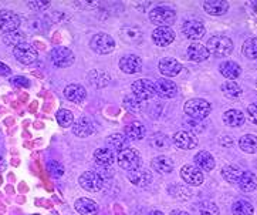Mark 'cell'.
Returning <instances> with one entry per match:
<instances>
[{
	"instance_id": "27",
	"label": "cell",
	"mask_w": 257,
	"mask_h": 215,
	"mask_svg": "<svg viewBox=\"0 0 257 215\" xmlns=\"http://www.w3.org/2000/svg\"><path fill=\"white\" fill-rule=\"evenodd\" d=\"M195 164L200 170H205V171H212L215 168V158L210 153L207 151H199L196 156H195Z\"/></svg>"
},
{
	"instance_id": "43",
	"label": "cell",
	"mask_w": 257,
	"mask_h": 215,
	"mask_svg": "<svg viewBox=\"0 0 257 215\" xmlns=\"http://www.w3.org/2000/svg\"><path fill=\"white\" fill-rule=\"evenodd\" d=\"M92 76H95V79H90L92 86L95 87H105L109 83V76L107 73H101V71H91Z\"/></svg>"
},
{
	"instance_id": "21",
	"label": "cell",
	"mask_w": 257,
	"mask_h": 215,
	"mask_svg": "<svg viewBox=\"0 0 257 215\" xmlns=\"http://www.w3.org/2000/svg\"><path fill=\"white\" fill-rule=\"evenodd\" d=\"M203 9L207 15L212 16H222L229 10V3L224 0H207L203 3Z\"/></svg>"
},
{
	"instance_id": "30",
	"label": "cell",
	"mask_w": 257,
	"mask_h": 215,
	"mask_svg": "<svg viewBox=\"0 0 257 215\" xmlns=\"http://www.w3.org/2000/svg\"><path fill=\"white\" fill-rule=\"evenodd\" d=\"M94 160L98 166L109 167L115 161V157L109 149H98L94 153Z\"/></svg>"
},
{
	"instance_id": "10",
	"label": "cell",
	"mask_w": 257,
	"mask_h": 215,
	"mask_svg": "<svg viewBox=\"0 0 257 215\" xmlns=\"http://www.w3.org/2000/svg\"><path fill=\"white\" fill-rule=\"evenodd\" d=\"M133 93L135 97H138V99L142 100V101L151 100L155 94H157L155 83H152V82L147 80V79L137 80V82L133 84Z\"/></svg>"
},
{
	"instance_id": "41",
	"label": "cell",
	"mask_w": 257,
	"mask_h": 215,
	"mask_svg": "<svg viewBox=\"0 0 257 215\" xmlns=\"http://www.w3.org/2000/svg\"><path fill=\"white\" fill-rule=\"evenodd\" d=\"M198 212L199 215H219V207L212 201H203L200 202L198 207Z\"/></svg>"
},
{
	"instance_id": "24",
	"label": "cell",
	"mask_w": 257,
	"mask_h": 215,
	"mask_svg": "<svg viewBox=\"0 0 257 215\" xmlns=\"http://www.w3.org/2000/svg\"><path fill=\"white\" fill-rule=\"evenodd\" d=\"M77 212L81 215H97L98 214V205L95 201L90 198H78L74 204Z\"/></svg>"
},
{
	"instance_id": "22",
	"label": "cell",
	"mask_w": 257,
	"mask_h": 215,
	"mask_svg": "<svg viewBox=\"0 0 257 215\" xmlns=\"http://www.w3.org/2000/svg\"><path fill=\"white\" fill-rule=\"evenodd\" d=\"M236 184L241 191H246V192L254 191L257 188L256 174L251 173V171H241L240 177H239Z\"/></svg>"
},
{
	"instance_id": "3",
	"label": "cell",
	"mask_w": 257,
	"mask_h": 215,
	"mask_svg": "<svg viewBox=\"0 0 257 215\" xmlns=\"http://www.w3.org/2000/svg\"><path fill=\"white\" fill-rule=\"evenodd\" d=\"M150 20L158 27H169L176 20V13L174 9L166 6H158L150 12Z\"/></svg>"
},
{
	"instance_id": "46",
	"label": "cell",
	"mask_w": 257,
	"mask_h": 215,
	"mask_svg": "<svg viewBox=\"0 0 257 215\" xmlns=\"http://www.w3.org/2000/svg\"><path fill=\"white\" fill-rule=\"evenodd\" d=\"M23 39H25V34H22V32H15V33H9L5 36L6 43L12 46H17L19 43L23 42Z\"/></svg>"
},
{
	"instance_id": "37",
	"label": "cell",
	"mask_w": 257,
	"mask_h": 215,
	"mask_svg": "<svg viewBox=\"0 0 257 215\" xmlns=\"http://www.w3.org/2000/svg\"><path fill=\"white\" fill-rule=\"evenodd\" d=\"M241 170L237 166H226L222 170V177L230 184H236L239 177H240Z\"/></svg>"
},
{
	"instance_id": "12",
	"label": "cell",
	"mask_w": 257,
	"mask_h": 215,
	"mask_svg": "<svg viewBox=\"0 0 257 215\" xmlns=\"http://www.w3.org/2000/svg\"><path fill=\"white\" fill-rule=\"evenodd\" d=\"M172 140L175 146L181 150H192L198 147V137L191 131H178Z\"/></svg>"
},
{
	"instance_id": "34",
	"label": "cell",
	"mask_w": 257,
	"mask_h": 215,
	"mask_svg": "<svg viewBox=\"0 0 257 215\" xmlns=\"http://www.w3.org/2000/svg\"><path fill=\"white\" fill-rule=\"evenodd\" d=\"M233 215H253L254 207L247 199H237L232 205Z\"/></svg>"
},
{
	"instance_id": "55",
	"label": "cell",
	"mask_w": 257,
	"mask_h": 215,
	"mask_svg": "<svg viewBox=\"0 0 257 215\" xmlns=\"http://www.w3.org/2000/svg\"><path fill=\"white\" fill-rule=\"evenodd\" d=\"M256 87H257V80H256Z\"/></svg>"
},
{
	"instance_id": "48",
	"label": "cell",
	"mask_w": 257,
	"mask_h": 215,
	"mask_svg": "<svg viewBox=\"0 0 257 215\" xmlns=\"http://www.w3.org/2000/svg\"><path fill=\"white\" fill-rule=\"evenodd\" d=\"M29 8L32 10H46L47 8H50V2H43V0H36V2H29L27 3Z\"/></svg>"
},
{
	"instance_id": "39",
	"label": "cell",
	"mask_w": 257,
	"mask_h": 215,
	"mask_svg": "<svg viewBox=\"0 0 257 215\" xmlns=\"http://www.w3.org/2000/svg\"><path fill=\"white\" fill-rule=\"evenodd\" d=\"M169 192L171 195L176 199H181V201H186L192 197V191L183 185H175V187H171L169 188Z\"/></svg>"
},
{
	"instance_id": "18",
	"label": "cell",
	"mask_w": 257,
	"mask_h": 215,
	"mask_svg": "<svg viewBox=\"0 0 257 215\" xmlns=\"http://www.w3.org/2000/svg\"><path fill=\"white\" fill-rule=\"evenodd\" d=\"M94 131V123L88 117H80L73 124V132L80 138H85Z\"/></svg>"
},
{
	"instance_id": "47",
	"label": "cell",
	"mask_w": 257,
	"mask_h": 215,
	"mask_svg": "<svg viewBox=\"0 0 257 215\" xmlns=\"http://www.w3.org/2000/svg\"><path fill=\"white\" fill-rule=\"evenodd\" d=\"M10 82H12L13 86H16V87H19V89H29V87H30V82H29V79H26V77H23V76L13 77Z\"/></svg>"
},
{
	"instance_id": "52",
	"label": "cell",
	"mask_w": 257,
	"mask_h": 215,
	"mask_svg": "<svg viewBox=\"0 0 257 215\" xmlns=\"http://www.w3.org/2000/svg\"><path fill=\"white\" fill-rule=\"evenodd\" d=\"M171 215H191L188 214L186 211H181V209H175V211H172V214Z\"/></svg>"
},
{
	"instance_id": "38",
	"label": "cell",
	"mask_w": 257,
	"mask_h": 215,
	"mask_svg": "<svg viewBox=\"0 0 257 215\" xmlns=\"http://www.w3.org/2000/svg\"><path fill=\"white\" fill-rule=\"evenodd\" d=\"M241 51L250 60L257 58V37H250V39H247L246 42L243 43Z\"/></svg>"
},
{
	"instance_id": "4",
	"label": "cell",
	"mask_w": 257,
	"mask_h": 215,
	"mask_svg": "<svg viewBox=\"0 0 257 215\" xmlns=\"http://www.w3.org/2000/svg\"><path fill=\"white\" fill-rule=\"evenodd\" d=\"M116 161H118V166L121 167L122 170H126V171H130V173L138 170V168H141L142 164L140 153L133 149H125L122 150L121 153H118Z\"/></svg>"
},
{
	"instance_id": "1",
	"label": "cell",
	"mask_w": 257,
	"mask_h": 215,
	"mask_svg": "<svg viewBox=\"0 0 257 215\" xmlns=\"http://www.w3.org/2000/svg\"><path fill=\"white\" fill-rule=\"evenodd\" d=\"M206 49L209 54H213L216 57H227L232 54L233 42L224 36H213L207 40Z\"/></svg>"
},
{
	"instance_id": "7",
	"label": "cell",
	"mask_w": 257,
	"mask_h": 215,
	"mask_svg": "<svg viewBox=\"0 0 257 215\" xmlns=\"http://www.w3.org/2000/svg\"><path fill=\"white\" fill-rule=\"evenodd\" d=\"M20 27V17L12 10H0V30L5 34L15 33Z\"/></svg>"
},
{
	"instance_id": "15",
	"label": "cell",
	"mask_w": 257,
	"mask_h": 215,
	"mask_svg": "<svg viewBox=\"0 0 257 215\" xmlns=\"http://www.w3.org/2000/svg\"><path fill=\"white\" fill-rule=\"evenodd\" d=\"M119 68L126 73V75H135V73H140L142 68V61L141 58L135 54H128L124 56L119 60Z\"/></svg>"
},
{
	"instance_id": "49",
	"label": "cell",
	"mask_w": 257,
	"mask_h": 215,
	"mask_svg": "<svg viewBox=\"0 0 257 215\" xmlns=\"http://www.w3.org/2000/svg\"><path fill=\"white\" fill-rule=\"evenodd\" d=\"M247 116H249L251 123L257 124V101L253 103V104H250L249 107H247Z\"/></svg>"
},
{
	"instance_id": "32",
	"label": "cell",
	"mask_w": 257,
	"mask_h": 215,
	"mask_svg": "<svg viewBox=\"0 0 257 215\" xmlns=\"http://www.w3.org/2000/svg\"><path fill=\"white\" fill-rule=\"evenodd\" d=\"M121 37L124 39L126 43H134V44H138L142 40V32L138 27H134V26H126L121 30Z\"/></svg>"
},
{
	"instance_id": "8",
	"label": "cell",
	"mask_w": 257,
	"mask_h": 215,
	"mask_svg": "<svg viewBox=\"0 0 257 215\" xmlns=\"http://www.w3.org/2000/svg\"><path fill=\"white\" fill-rule=\"evenodd\" d=\"M50 57L53 64L57 67H70L73 63H74V53L67 47H63V46H58V47H54V49L50 51Z\"/></svg>"
},
{
	"instance_id": "25",
	"label": "cell",
	"mask_w": 257,
	"mask_h": 215,
	"mask_svg": "<svg viewBox=\"0 0 257 215\" xmlns=\"http://www.w3.org/2000/svg\"><path fill=\"white\" fill-rule=\"evenodd\" d=\"M220 75L229 82H234L241 75V67L236 61H224L220 64Z\"/></svg>"
},
{
	"instance_id": "13",
	"label": "cell",
	"mask_w": 257,
	"mask_h": 215,
	"mask_svg": "<svg viewBox=\"0 0 257 215\" xmlns=\"http://www.w3.org/2000/svg\"><path fill=\"white\" fill-rule=\"evenodd\" d=\"M181 178L186 182L188 185L198 187L203 182V174L198 167L195 166H183L181 170Z\"/></svg>"
},
{
	"instance_id": "11",
	"label": "cell",
	"mask_w": 257,
	"mask_h": 215,
	"mask_svg": "<svg viewBox=\"0 0 257 215\" xmlns=\"http://www.w3.org/2000/svg\"><path fill=\"white\" fill-rule=\"evenodd\" d=\"M182 32L189 40H200L205 36V27L199 20H188L183 23Z\"/></svg>"
},
{
	"instance_id": "14",
	"label": "cell",
	"mask_w": 257,
	"mask_h": 215,
	"mask_svg": "<svg viewBox=\"0 0 257 215\" xmlns=\"http://www.w3.org/2000/svg\"><path fill=\"white\" fill-rule=\"evenodd\" d=\"M152 40L159 47H166L175 40V32L171 27H157L152 32Z\"/></svg>"
},
{
	"instance_id": "23",
	"label": "cell",
	"mask_w": 257,
	"mask_h": 215,
	"mask_svg": "<svg viewBox=\"0 0 257 215\" xmlns=\"http://www.w3.org/2000/svg\"><path fill=\"white\" fill-rule=\"evenodd\" d=\"M64 96L67 100L73 103H81L87 97V91L80 84H68L64 89Z\"/></svg>"
},
{
	"instance_id": "6",
	"label": "cell",
	"mask_w": 257,
	"mask_h": 215,
	"mask_svg": "<svg viewBox=\"0 0 257 215\" xmlns=\"http://www.w3.org/2000/svg\"><path fill=\"white\" fill-rule=\"evenodd\" d=\"M13 54L22 64H32L37 60V50L30 43L22 42L13 47Z\"/></svg>"
},
{
	"instance_id": "44",
	"label": "cell",
	"mask_w": 257,
	"mask_h": 215,
	"mask_svg": "<svg viewBox=\"0 0 257 215\" xmlns=\"http://www.w3.org/2000/svg\"><path fill=\"white\" fill-rule=\"evenodd\" d=\"M188 128H189V131L192 132V134H199V132H202L205 128H206V124L202 121V120H196V118H191L188 123Z\"/></svg>"
},
{
	"instance_id": "9",
	"label": "cell",
	"mask_w": 257,
	"mask_h": 215,
	"mask_svg": "<svg viewBox=\"0 0 257 215\" xmlns=\"http://www.w3.org/2000/svg\"><path fill=\"white\" fill-rule=\"evenodd\" d=\"M78 182H80V185L85 191H88V192H98L102 188V185H104V178L98 173H95V171H87V173L80 175Z\"/></svg>"
},
{
	"instance_id": "17",
	"label": "cell",
	"mask_w": 257,
	"mask_h": 215,
	"mask_svg": "<svg viewBox=\"0 0 257 215\" xmlns=\"http://www.w3.org/2000/svg\"><path fill=\"white\" fill-rule=\"evenodd\" d=\"M155 90L158 96L164 97V99H172L178 93V87L172 80L168 79H161L155 83Z\"/></svg>"
},
{
	"instance_id": "28",
	"label": "cell",
	"mask_w": 257,
	"mask_h": 215,
	"mask_svg": "<svg viewBox=\"0 0 257 215\" xmlns=\"http://www.w3.org/2000/svg\"><path fill=\"white\" fill-rule=\"evenodd\" d=\"M151 166L152 168L161 174H169L172 173L174 170V163L171 158H168L166 156H158L152 161H151Z\"/></svg>"
},
{
	"instance_id": "50",
	"label": "cell",
	"mask_w": 257,
	"mask_h": 215,
	"mask_svg": "<svg viewBox=\"0 0 257 215\" xmlns=\"http://www.w3.org/2000/svg\"><path fill=\"white\" fill-rule=\"evenodd\" d=\"M10 73H12L10 67L6 66L5 63L0 61V76H10Z\"/></svg>"
},
{
	"instance_id": "19",
	"label": "cell",
	"mask_w": 257,
	"mask_h": 215,
	"mask_svg": "<svg viewBox=\"0 0 257 215\" xmlns=\"http://www.w3.org/2000/svg\"><path fill=\"white\" fill-rule=\"evenodd\" d=\"M128 178L137 187H147V185H150L151 182H152V174H151L150 170L138 168V170L131 171V173L128 174Z\"/></svg>"
},
{
	"instance_id": "51",
	"label": "cell",
	"mask_w": 257,
	"mask_h": 215,
	"mask_svg": "<svg viewBox=\"0 0 257 215\" xmlns=\"http://www.w3.org/2000/svg\"><path fill=\"white\" fill-rule=\"evenodd\" d=\"M80 5H83L85 8H97V6H100L98 2H83V3H80Z\"/></svg>"
},
{
	"instance_id": "5",
	"label": "cell",
	"mask_w": 257,
	"mask_h": 215,
	"mask_svg": "<svg viewBox=\"0 0 257 215\" xmlns=\"http://www.w3.org/2000/svg\"><path fill=\"white\" fill-rule=\"evenodd\" d=\"M90 47L98 54H109L112 50L115 49V40L109 34L98 33L92 36Z\"/></svg>"
},
{
	"instance_id": "54",
	"label": "cell",
	"mask_w": 257,
	"mask_h": 215,
	"mask_svg": "<svg viewBox=\"0 0 257 215\" xmlns=\"http://www.w3.org/2000/svg\"><path fill=\"white\" fill-rule=\"evenodd\" d=\"M3 168V160H2V157H0V170Z\"/></svg>"
},
{
	"instance_id": "33",
	"label": "cell",
	"mask_w": 257,
	"mask_h": 215,
	"mask_svg": "<svg viewBox=\"0 0 257 215\" xmlns=\"http://www.w3.org/2000/svg\"><path fill=\"white\" fill-rule=\"evenodd\" d=\"M222 93H223L224 96L227 97V99H240L241 94H243V90H241V87L239 84L236 83V82H224L222 84Z\"/></svg>"
},
{
	"instance_id": "31",
	"label": "cell",
	"mask_w": 257,
	"mask_h": 215,
	"mask_svg": "<svg viewBox=\"0 0 257 215\" xmlns=\"http://www.w3.org/2000/svg\"><path fill=\"white\" fill-rule=\"evenodd\" d=\"M128 138L122 135V134H112V135H109L107 138V144L109 146V150H114L116 153H121L122 150L128 149L126 146H128Z\"/></svg>"
},
{
	"instance_id": "2",
	"label": "cell",
	"mask_w": 257,
	"mask_h": 215,
	"mask_svg": "<svg viewBox=\"0 0 257 215\" xmlns=\"http://www.w3.org/2000/svg\"><path fill=\"white\" fill-rule=\"evenodd\" d=\"M183 111L186 113V116H189L191 118L203 120L212 111V104L203 99H191L185 103Z\"/></svg>"
},
{
	"instance_id": "16",
	"label": "cell",
	"mask_w": 257,
	"mask_h": 215,
	"mask_svg": "<svg viewBox=\"0 0 257 215\" xmlns=\"http://www.w3.org/2000/svg\"><path fill=\"white\" fill-rule=\"evenodd\" d=\"M158 67H159L161 75L166 76V77H175L182 70V64L172 57H164L159 61Z\"/></svg>"
},
{
	"instance_id": "42",
	"label": "cell",
	"mask_w": 257,
	"mask_h": 215,
	"mask_svg": "<svg viewBox=\"0 0 257 215\" xmlns=\"http://www.w3.org/2000/svg\"><path fill=\"white\" fill-rule=\"evenodd\" d=\"M124 107L128 111H133V113H138L142 110V100H140L135 96H126L124 99Z\"/></svg>"
},
{
	"instance_id": "40",
	"label": "cell",
	"mask_w": 257,
	"mask_h": 215,
	"mask_svg": "<svg viewBox=\"0 0 257 215\" xmlns=\"http://www.w3.org/2000/svg\"><path fill=\"white\" fill-rule=\"evenodd\" d=\"M150 144L152 147H155L157 150H165L169 147V141L166 138L165 134H162V132L154 134L150 138Z\"/></svg>"
},
{
	"instance_id": "20",
	"label": "cell",
	"mask_w": 257,
	"mask_h": 215,
	"mask_svg": "<svg viewBox=\"0 0 257 215\" xmlns=\"http://www.w3.org/2000/svg\"><path fill=\"white\" fill-rule=\"evenodd\" d=\"M186 56L189 60L195 61V63H200L205 61L209 57V51H207L206 46L199 44V43H192L191 46L186 50Z\"/></svg>"
},
{
	"instance_id": "29",
	"label": "cell",
	"mask_w": 257,
	"mask_h": 215,
	"mask_svg": "<svg viewBox=\"0 0 257 215\" xmlns=\"http://www.w3.org/2000/svg\"><path fill=\"white\" fill-rule=\"evenodd\" d=\"M124 131H125V137H126L128 140L140 141L145 137V134H147V128H145L141 123L135 121V123H133V124L126 125Z\"/></svg>"
},
{
	"instance_id": "53",
	"label": "cell",
	"mask_w": 257,
	"mask_h": 215,
	"mask_svg": "<svg viewBox=\"0 0 257 215\" xmlns=\"http://www.w3.org/2000/svg\"><path fill=\"white\" fill-rule=\"evenodd\" d=\"M151 215H164V212H161V211H152Z\"/></svg>"
},
{
	"instance_id": "35",
	"label": "cell",
	"mask_w": 257,
	"mask_h": 215,
	"mask_svg": "<svg viewBox=\"0 0 257 215\" xmlns=\"http://www.w3.org/2000/svg\"><path fill=\"white\" fill-rule=\"evenodd\" d=\"M241 151L247 153V154H254L257 153V137L253 134H246L239 140Z\"/></svg>"
},
{
	"instance_id": "45",
	"label": "cell",
	"mask_w": 257,
	"mask_h": 215,
	"mask_svg": "<svg viewBox=\"0 0 257 215\" xmlns=\"http://www.w3.org/2000/svg\"><path fill=\"white\" fill-rule=\"evenodd\" d=\"M47 170L53 177H61L64 174V167L61 166L56 160H51L47 163Z\"/></svg>"
},
{
	"instance_id": "36",
	"label": "cell",
	"mask_w": 257,
	"mask_h": 215,
	"mask_svg": "<svg viewBox=\"0 0 257 215\" xmlns=\"http://www.w3.org/2000/svg\"><path fill=\"white\" fill-rule=\"evenodd\" d=\"M57 123L63 128H67V127H70V125L74 124V116H73V113L70 111V110H67V108H60L57 111Z\"/></svg>"
},
{
	"instance_id": "26",
	"label": "cell",
	"mask_w": 257,
	"mask_h": 215,
	"mask_svg": "<svg viewBox=\"0 0 257 215\" xmlns=\"http://www.w3.org/2000/svg\"><path fill=\"white\" fill-rule=\"evenodd\" d=\"M244 120H246V117L243 114V111L236 110V108L227 110L223 114L224 124L229 125V127H240V125L244 124Z\"/></svg>"
}]
</instances>
